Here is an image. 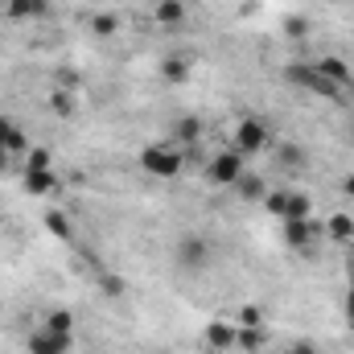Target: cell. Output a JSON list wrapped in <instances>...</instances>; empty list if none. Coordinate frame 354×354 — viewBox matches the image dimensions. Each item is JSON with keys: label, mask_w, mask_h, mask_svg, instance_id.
<instances>
[{"label": "cell", "mask_w": 354, "mask_h": 354, "mask_svg": "<svg viewBox=\"0 0 354 354\" xmlns=\"http://www.w3.org/2000/svg\"><path fill=\"white\" fill-rule=\"evenodd\" d=\"M140 169L149 177H161V181H174L185 169V157L174 140H157V145H145L140 149Z\"/></svg>", "instance_id": "obj_1"}, {"label": "cell", "mask_w": 354, "mask_h": 354, "mask_svg": "<svg viewBox=\"0 0 354 354\" xmlns=\"http://www.w3.org/2000/svg\"><path fill=\"white\" fill-rule=\"evenodd\" d=\"M284 83L297 87V91H313V95H322V99H342V91L334 87L330 79H322L313 62H288V66H284Z\"/></svg>", "instance_id": "obj_2"}, {"label": "cell", "mask_w": 354, "mask_h": 354, "mask_svg": "<svg viewBox=\"0 0 354 354\" xmlns=\"http://www.w3.org/2000/svg\"><path fill=\"white\" fill-rule=\"evenodd\" d=\"M268 145H272V132H268L264 120H256V115H243V120L235 124V136H231V149H235V153H243V157H256V153H264Z\"/></svg>", "instance_id": "obj_3"}, {"label": "cell", "mask_w": 354, "mask_h": 354, "mask_svg": "<svg viewBox=\"0 0 354 354\" xmlns=\"http://www.w3.org/2000/svg\"><path fill=\"white\" fill-rule=\"evenodd\" d=\"M243 174H248V169H243V153H235V149H223V153H214V157L206 161V181L218 185V189H231Z\"/></svg>", "instance_id": "obj_4"}, {"label": "cell", "mask_w": 354, "mask_h": 354, "mask_svg": "<svg viewBox=\"0 0 354 354\" xmlns=\"http://www.w3.org/2000/svg\"><path fill=\"white\" fill-rule=\"evenodd\" d=\"M284 243L297 256H317L322 252V231L313 227V218H292V223H284Z\"/></svg>", "instance_id": "obj_5"}, {"label": "cell", "mask_w": 354, "mask_h": 354, "mask_svg": "<svg viewBox=\"0 0 354 354\" xmlns=\"http://www.w3.org/2000/svg\"><path fill=\"white\" fill-rule=\"evenodd\" d=\"M210 256H214V252H210V239H202V235H194V231L181 235L177 248H174V260L181 268H206L210 264Z\"/></svg>", "instance_id": "obj_6"}, {"label": "cell", "mask_w": 354, "mask_h": 354, "mask_svg": "<svg viewBox=\"0 0 354 354\" xmlns=\"http://www.w3.org/2000/svg\"><path fill=\"white\" fill-rule=\"evenodd\" d=\"M313 66H317V75H322V79H330L338 91H351V87H354V66L346 62V58H338V54H326V58H317Z\"/></svg>", "instance_id": "obj_7"}, {"label": "cell", "mask_w": 354, "mask_h": 354, "mask_svg": "<svg viewBox=\"0 0 354 354\" xmlns=\"http://www.w3.org/2000/svg\"><path fill=\"white\" fill-rule=\"evenodd\" d=\"M75 334H54V330H33L29 334V354H71Z\"/></svg>", "instance_id": "obj_8"}, {"label": "cell", "mask_w": 354, "mask_h": 354, "mask_svg": "<svg viewBox=\"0 0 354 354\" xmlns=\"http://www.w3.org/2000/svg\"><path fill=\"white\" fill-rule=\"evenodd\" d=\"M202 346L210 354L235 351V326H231V322H210V326L202 330Z\"/></svg>", "instance_id": "obj_9"}, {"label": "cell", "mask_w": 354, "mask_h": 354, "mask_svg": "<svg viewBox=\"0 0 354 354\" xmlns=\"http://www.w3.org/2000/svg\"><path fill=\"white\" fill-rule=\"evenodd\" d=\"M21 185L29 198H50L58 189V174L54 169H21Z\"/></svg>", "instance_id": "obj_10"}, {"label": "cell", "mask_w": 354, "mask_h": 354, "mask_svg": "<svg viewBox=\"0 0 354 354\" xmlns=\"http://www.w3.org/2000/svg\"><path fill=\"white\" fill-rule=\"evenodd\" d=\"M0 149L8 153V157H17V153H29L33 145H29V136H25V128L21 124H12L8 115H0Z\"/></svg>", "instance_id": "obj_11"}, {"label": "cell", "mask_w": 354, "mask_h": 354, "mask_svg": "<svg viewBox=\"0 0 354 354\" xmlns=\"http://www.w3.org/2000/svg\"><path fill=\"white\" fill-rule=\"evenodd\" d=\"M8 21H41L50 17V0H4Z\"/></svg>", "instance_id": "obj_12"}, {"label": "cell", "mask_w": 354, "mask_h": 354, "mask_svg": "<svg viewBox=\"0 0 354 354\" xmlns=\"http://www.w3.org/2000/svg\"><path fill=\"white\" fill-rule=\"evenodd\" d=\"M189 58L185 54H165L161 58V66H157V75H161V83H169V87H181V83H189Z\"/></svg>", "instance_id": "obj_13"}, {"label": "cell", "mask_w": 354, "mask_h": 354, "mask_svg": "<svg viewBox=\"0 0 354 354\" xmlns=\"http://www.w3.org/2000/svg\"><path fill=\"white\" fill-rule=\"evenodd\" d=\"M46 107H50L58 120H75V115H79V95H75V91H66V87H58V91H50V95H46Z\"/></svg>", "instance_id": "obj_14"}, {"label": "cell", "mask_w": 354, "mask_h": 354, "mask_svg": "<svg viewBox=\"0 0 354 354\" xmlns=\"http://www.w3.org/2000/svg\"><path fill=\"white\" fill-rule=\"evenodd\" d=\"M351 239H354V218L346 210L330 214L326 218V243H351Z\"/></svg>", "instance_id": "obj_15"}, {"label": "cell", "mask_w": 354, "mask_h": 354, "mask_svg": "<svg viewBox=\"0 0 354 354\" xmlns=\"http://www.w3.org/2000/svg\"><path fill=\"white\" fill-rule=\"evenodd\" d=\"M202 120L198 115H177L174 120V145H198L202 140Z\"/></svg>", "instance_id": "obj_16"}, {"label": "cell", "mask_w": 354, "mask_h": 354, "mask_svg": "<svg viewBox=\"0 0 354 354\" xmlns=\"http://www.w3.org/2000/svg\"><path fill=\"white\" fill-rule=\"evenodd\" d=\"M235 346H239V351H248V354H260L268 346L264 326H235Z\"/></svg>", "instance_id": "obj_17"}, {"label": "cell", "mask_w": 354, "mask_h": 354, "mask_svg": "<svg viewBox=\"0 0 354 354\" xmlns=\"http://www.w3.org/2000/svg\"><path fill=\"white\" fill-rule=\"evenodd\" d=\"M153 17H157L161 25H169V29H177V25H185V0H157Z\"/></svg>", "instance_id": "obj_18"}, {"label": "cell", "mask_w": 354, "mask_h": 354, "mask_svg": "<svg viewBox=\"0 0 354 354\" xmlns=\"http://www.w3.org/2000/svg\"><path fill=\"white\" fill-rule=\"evenodd\" d=\"M243 202H264V194H268V185H264V177H256V174H243L235 185H231Z\"/></svg>", "instance_id": "obj_19"}, {"label": "cell", "mask_w": 354, "mask_h": 354, "mask_svg": "<svg viewBox=\"0 0 354 354\" xmlns=\"http://www.w3.org/2000/svg\"><path fill=\"white\" fill-rule=\"evenodd\" d=\"M41 326L54 330V334H75V330H79V317H75L71 309H50V313L41 317Z\"/></svg>", "instance_id": "obj_20"}, {"label": "cell", "mask_w": 354, "mask_h": 354, "mask_svg": "<svg viewBox=\"0 0 354 354\" xmlns=\"http://www.w3.org/2000/svg\"><path fill=\"white\" fill-rule=\"evenodd\" d=\"M292 218H313V198H309V194H301V189H292V194H288V210H284V218H280V223H292Z\"/></svg>", "instance_id": "obj_21"}, {"label": "cell", "mask_w": 354, "mask_h": 354, "mask_svg": "<svg viewBox=\"0 0 354 354\" xmlns=\"http://www.w3.org/2000/svg\"><path fill=\"white\" fill-rule=\"evenodd\" d=\"M309 33H313V21L309 17H301V12L284 17V37L288 41H309Z\"/></svg>", "instance_id": "obj_22"}, {"label": "cell", "mask_w": 354, "mask_h": 354, "mask_svg": "<svg viewBox=\"0 0 354 354\" xmlns=\"http://www.w3.org/2000/svg\"><path fill=\"white\" fill-rule=\"evenodd\" d=\"M91 33L95 37H115L120 33V17L115 12H91Z\"/></svg>", "instance_id": "obj_23"}, {"label": "cell", "mask_w": 354, "mask_h": 354, "mask_svg": "<svg viewBox=\"0 0 354 354\" xmlns=\"http://www.w3.org/2000/svg\"><path fill=\"white\" fill-rule=\"evenodd\" d=\"M276 161H280L284 169H301V165H305V153H301V145L284 140V145H276Z\"/></svg>", "instance_id": "obj_24"}, {"label": "cell", "mask_w": 354, "mask_h": 354, "mask_svg": "<svg viewBox=\"0 0 354 354\" xmlns=\"http://www.w3.org/2000/svg\"><path fill=\"white\" fill-rule=\"evenodd\" d=\"M41 227H46L54 239H71V223H66L62 210H46V214H41Z\"/></svg>", "instance_id": "obj_25"}, {"label": "cell", "mask_w": 354, "mask_h": 354, "mask_svg": "<svg viewBox=\"0 0 354 354\" xmlns=\"http://www.w3.org/2000/svg\"><path fill=\"white\" fill-rule=\"evenodd\" d=\"M288 194H292V189H268L264 194V206H268L272 218H284V210H288Z\"/></svg>", "instance_id": "obj_26"}, {"label": "cell", "mask_w": 354, "mask_h": 354, "mask_svg": "<svg viewBox=\"0 0 354 354\" xmlns=\"http://www.w3.org/2000/svg\"><path fill=\"white\" fill-rule=\"evenodd\" d=\"M25 169H54V153L41 149V145H33V149L25 153Z\"/></svg>", "instance_id": "obj_27"}, {"label": "cell", "mask_w": 354, "mask_h": 354, "mask_svg": "<svg viewBox=\"0 0 354 354\" xmlns=\"http://www.w3.org/2000/svg\"><path fill=\"white\" fill-rule=\"evenodd\" d=\"M235 326H264V309H260V305H239Z\"/></svg>", "instance_id": "obj_28"}, {"label": "cell", "mask_w": 354, "mask_h": 354, "mask_svg": "<svg viewBox=\"0 0 354 354\" xmlns=\"http://www.w3.org/2000/svg\"><path fill=\"white\" fill-rule=\"evenodd\" d=\"M99 288H103L107 297H124V280H120V276H103V280H99Z\"/></svg>", "instance_id": "obj_29"}, {"label": "cell", "mask_w": 354, "mask_h": 354, "mask_svg": "<svg viewBox=\"0 0 354 354\" xmlns=\"http://www.w3.org/2000/svg\"><path fill=\"white\" fill-rule=\"evenodd\" d=\"M288 354H322V351H317L313 342H305V338H301V342H292V346H288Z\"/></svg>", "instance_id": "obj_30"}, {"label": "cell", "mask_w": 354, "mask_h": 354, "mask_svg": "<svg viewBox=\"0 0 354 354\" xmlns=\"http://www.w3.org/2000/svg\"><path fill=\"white\" fill-rule=\"evenodd\" d=\"M342 194H346V198H354V174L342 177Z\"/></svg>", "instance_id": "obj_31"}, {"label": "cell", "mask_w": 354, "mask_h": 354, "mask_svg": "<svg viewBox=\"0 0 354 354\" xmlns=\"http://www.w3.org/2000/svg\"><path fill=\"white\" fill-rule=\"evenodd\" d=\"M8 161H12V157H8V153H4V149H0V174H4V169H8Z\"/></svg>", "instance_id": "obj_32"}, {"label": "cell", "mask_w": 354, "mask_h": 354, "mask_svg": "<svg viewBox=\"0 0 354 354\" xmlns=\"http://www.w3.org/2000/svg\"><path fill=\"white\" fill-rule=\"evenodd\" d=\"M346 317H351V322H354V292H351V297H346Z\"/></svg>", "instance_id": "obj_33"}, {"label": "cell", "mask_w": 354, "mask_h": 354, "mask_svg": "<svg viewBox=\"0 0 354 354\" xmlns=\"http://www.w3.org/2000/svg\"><path fill=\"white\" fill-rule=\"evenodd\" d=\"M351 136H354V124H351Z\"/></svg>", "instance_id": "obj_34"}, {"label": "cell", "mask_w": 354, "mask_h": 354, "mask_svg": "<svg viewBox=\"0 0 354 354\" xmlns=\"http://www.w3.org/2000/svg\"><path fill=\"white\" fill-rule=\"evenodd\" d=\"M351 326H354V322H351Z\"/></svg>", "instance_id": "obj_35"}]
</instances>
